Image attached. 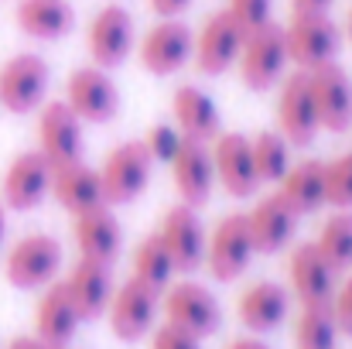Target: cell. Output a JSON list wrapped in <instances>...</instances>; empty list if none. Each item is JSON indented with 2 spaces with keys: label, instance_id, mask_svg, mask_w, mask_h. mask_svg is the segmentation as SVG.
<instances>
[{
  "label": "cell",
  "instance_id": "21",
  "mask_svg": "<svg viewBox=\"0 0 352 349\" xmlns=\"http://www.w3.org/2000/svg\"><path fill=\"white\" fill-rule=\"evenodd\" d=\"M62 284H65V291H69V298H72L82 322L103 319L107 308H110L113 288H117L113 274H110V264H100V260H89V257H79Z\"/></svg>",
  "mask_w": 352,
  "mask_h": 349
},
{
  "label": "cell",
  "instance_id": "15",
  "mask_svg": "<svg viewBox=\"0 0 352 349\" xmlns=\"http://www.w3.org/2000/svg\"><path fill=\"white\" fill-rule=\"evenodd\" d=\"M339 288V271L318 253L315 240L291 246L287 257V291L298 305H329Z\"/></svg>",
  "mask_w": 352,
  "mask_h": 349
},
{
  "label": "cell",
  "instance_id": "26",
  "mask_svg": "<svg viewBox=\"0 0 352 349\" xmlns=\"http://www.w3.org/2000/svg\"><path fill=\"white\" fill-rule=\"evenodd\" d=\"M171 116H175V127H178L182 137L202 140V144H212L219 137V127H223V116H219L216 100L206 89L192 86V83H185V86L175 89V96H171Z\"/></svg>",
  "mask_w": 352,
  "mask_h": 349
},
{
  "label": "cell",
  "instance_id": "32",
  "mask_svg": "<svg viewBox=\"0 0 352 349\" xmlns=\"http://www.w3.org/2000/svg\"><path fill=\"white\" fill-rule=\"evenodd\" d=\"M318 253L339 271H352V209H336L315 236Z\"/></svg>",
  "mask_w": 352,
  "mask_h": 349
},
{
  "label": "cell",
  "instance_id": "17",
  "mask_svg": "<svg viewBox=\"0 0 352 349\" xmlns=\"http://www.w3.org/2000/svg\"><path fill=\"white\" fill-rule=\"evenodd\" d=\"M168 168H171L175 192L185 206L199 209V206L209 202L212 185H216V165H212V147L209 144L182 137V144H178L175 158L168 161Z\"/></svg>",
  "mask_w": 352,
  "mask_h": 349
},
{
  "label": "cell",
  "instance_id": "3",
  "mask_svg": "<svg viewBox=\"0 0 352 349\" xmlns=\"http://www.w3.org/2000/svg\"><path fill=\"white\" fill-rule=\"evenodd\" d=\"M239 76L243 86L253 93H267L284 79L287 69V45H284V28L280 24H263L256 31H246L243 48H239Z\"/></svg>",
  "mask_w": 352,
  "mask_h": 349
},
{
  "label": "cell",
  "instance_id": "1",
  "mask_svg": "<svg viewBox=\"0 0 352 349\" xmlns=\"http://www.w3.org/2000/svg\"><path fill=\"white\" fill-rule=\"evenodd\" d=\"M339 41L342 38H339V28L329 17V10H291V21L284 24L287 62H294L301 72L336 62Z\"/></svg>",
  "mask_w": 352,
  "mask_h": 349
},
{
  "label": "cell",
  "instance_id": "37",
  "mask_svg": "<svg viewBox=\"0 0 352 349\" xmlns=\"http://www.w3.org/2000/svg\"><path fill=\"white\" fill-rule=\"evenodd\" d=\"M151 349H202V339L171 322H161L157 329H151Z\"/></svg>",
  "mask_w": 352,
  "mask_h": 349
},
{
  "label": "cell",
  "instance_id": "14",
  "mask_svg": "<svg viewBox=\"0 0 352 349\" xmlns=\"http://www.w3.org/2000/svg\"><path fill=\"white\" fill-rule=\"evenodd\" d=\"M65 103L82 123H110L120 110V89L100 65H82L65 83Z\"/></svg>",
  "mask_w": 352,
  "mask_h": 349
},
{
  "label": "cell",
  "instance_id": "44",
  "mask_svg": "<svg viewBox=\"0 0 352 349\" xmlns=\"http://www.w3.org/2000/svg\"><path fill=\"white\" fill-rule=\"evenodd\" d=\"M346 34H349V41H352V10H349V21H346Z\"/></svg>",
  "mask_w": 352,
  "mask_h": 349
},
{
  "label": "cell",
  "instance_id": "5",
  "mask_svg": "<svg viewBox=\"0 0 352 349\" xmlns=\"http://www.w3.org/2000/svg\"><path fill=\"white\" fill-rule=\"evenodd\" d=\"M154 171V158L147 151L144 140H123L117 144L100 168V182H103V202L107 206H126L133 199H140V192L147 189Z\"/></svg>",
  "mask_w": 352,
  "mask_h": 349
},
{
  "label": "cell",
  "instance_id": "38",
  "mask_svg": "<svg viewBox=\"0 0 352 349\" xmlns=\"http://www.w3.org/2000/svg\"><path fill=\"white\" fill-rule=\"evenodd\" d=\"M329 308H332V319H336L339 332H342V336H352V271H349V277L336 288Z\"/></svg>",
  "mask_w": 352,
  "mask_h": 349
},
{
  "label": "cell",
  "instance_id": "12",
  "mask_svg": "<svg viewBox=\"0 0 352 349\" xmlns=\"http://www.w3.org/2000/svg\"><path fill=\"white\" fill-rule=\"evenodd\" d=\"M137 45V31H133V17L126 7L120 3H107L103 10H96V17L86 28V48L93 65L100 69H117L126 62V55Z\"/></svg>",
  "mask_w": 352,
  "mask_h": 349
},
{
  "label": "cell",
  "instance_id": "6",
  "mask_svg": "<svg viewBox=\"0 0 352 349\" xmlns=\"http://www.w3.org/2000/svg\"><path fill=\"white\" fill-rule=\"evenodd\" d=\"M157 308H161V291L147 288L144 281H137L133 274L113 288L110 308H107V322L110 332L120 343H140L144 336H151L154 322H157Z\"/></svg>",
  "mask_w": 352,
  "mask_h": 349
},
{
  "label": "cell",
  "instance_id": "11",
  "mask_svg": "<svg viewBox=\"0 0 352 349\" xmlns=\"http://www.w3.org/2000/svg\"><path fill=\"white\" fill-rule=\"evenodd\" d=\"M253 240L246 226V213H230L219 220V226L206 240V267L216 281L230 284L239 274H246L250 260H253Z\"/></svg>",
  "mask_w": 352,
  "mask_h": 349
},
{
  "label": "cell",
  "instance_id": "13",
  "mask_svg": "<svg viewBox=\"0 0 352 349\" xmlns=\"http://www.w3.org/2000/svg\"><path fill=\"white\" fill-rule=\"evenodd\" d=\"M52 195V165L45 161V154L34 147V151H24L17 154L7 171H3V182H0V202L14 213H31L38 209L45 199Z\"/></svg>",
  "mask_w": 352,
  "mask_h": 349
},
{
  "label": "cell",
  "instance_id": "2",
  "mask_svg": "<svg viewBox=\"0 0 352 349\" xmlns=\"http://www.w3.org/2000/svg\"><path fill=\"white\" fill-rule=\"evenodd\" d=\"M161 312H164V322L192 332L195 339H206L212 332H219L223 326V305L219 298L199 284V281H171L164 291H161Z\"/></svg>",
  "mask_w": 352,
  "mask_h": 349
},
{
  "label": "cell",
  "instance_id": "40",
  "mask_svg": "<svg viewBox=\"0 0 352 349\" xmlns=\"http://www.w3.org/2000/svg\"><path fill=\"white\" fill-rule=\"evenodd\" d=\"M7 349H48V346H45V343L31 332V336H14V339L7 343Z\"/></svg>",
  "mask_w": 352,
  "mask_h": 349
},
{
  "label": "cell",
  "instance_id": "20",
  "mask_svg": "<svg viewBox=\"0 0 352 349\" xmlns=\"http://www.w3.org/2000/svg\"><path fill=\"white\" fill-rule=\"evenodd\" d=\"M212 165H216V182L226 189V195L250 199L253 192H260L250 137H243V134H219L212 140Z\"/></svg>",
  "mask_w": 352,
  "mask_h": 349
},
{
  "label": "cell",
  "instance_id": "39",
  "mask_svg": "<svg viewBox=\"0 0 352 349\" xmlns=\"http://www.w3.org/2000/svg\"><path fill=\"white\" fill-rule=\"evenodd\" d=\"M147 3L157 17H182L192 7V0H147Z\"/></svg>",
  "mask_w": 352,
  "mask_h": 349
},
{
  "label": "cell",
  "instance_id": "42",
  "mask_svg": "<svg viewBox=\"0 0 352 349\" xmlns=\"http://www.w3.org/2000/svg\"><path fill=\"white\" fill-rule=\"evenodd\" d=\"M332 0H291V10H329Z\"/></svg>",
  "mask_w": 352,
  "mask_h": 349
},
{
  "label": "cell",
  "instance_id": "41",
  "mask_svg": "<svg viewBox=\"0 0 352 349\" xmlns=\"http://www.w3.org/2000/svg\"><path fill=\"white\" fill-rule=\"evenodd\" d=\"M226 349H274V346H267L260 336H239V339H233Z\"/></svg>",
  "mask_w": 352,
  "mask_h": 349
},
{
  "label": "cell",
  "instance_id": "27",
  "mask_svg": "<svg viewBox=\"0 0 352 349\" xmlns=\"http://www.w3.org/2000/svg\"><path fill=\"white\" fill-rule=\"evenodd\" d=\"M52 195L55 202L79 216L86 209L103 206V182H100V168L86 165V161H72L62 168H52Z\"/></svg>",
  "mask_w": 352,
  "mask_h": 349
},
{
  "label": "cell",
  "instance_id": "31",
  "mask_svg": "<svg viewBox=\"0 0 352 349\" xmlns=\"http://www.w3.org/2000/svg\"><path fill=\"white\" fill-rule=\"evenodd\" d=\"M339 336L329 305H301L294 319V349H336Z\"/></svg>",
  "mask_w": 352,
  "mask_h": 349
},
{
  "label": "cell",
  "instance_id": "35",
  "mask_svg": "<svg viewBox=\"0 0 352 349\" xmlns=\"http://www.w3.org/2000/svg\"><path fill=\"white\" fill-rule=\"evenodd\" d=\"M226 10L243 31H256L274 21V0H230Z\"/></svg>",
  "mask_w": 352,
  "mask_h": 349
},
{
  "label": "cell",
  "instance_id": "25",
  "mask_svg": "<svg viewBox=\"0 0 352 349\" xmlns=\"http://www.w3.org/2000/svg\"><path fill=\"white\" fill-rule=\"evenodd\" d=\"M72 236H76L79 257H89L100 264H113L123 250V226L113 216V206L107 202L72 216Z\"/></svg>",
  "mask_w": 352,
  "mask_h": 349
},
{
  "label": "cell",
  "instance_id": "24",
  "mask_svg": "<svg viewBox=\"0 0 352 349\" xmlns=\"http://www.w3.org/2000/svg\"><path fill=\"white\" fill-rule=\"evenodd\" d=\"M287 312H291V291L277 281H253L250 288H243L236 302V315L243 329H250V336H267L280 329Z\"/></svg>",
  "mask_w": 352,
  "mask_h": 349
},
{
  "label": "cell",
  "instance_id": "9",
  "mask_svg": "<svg viewBox=\"0 0 352 349\" xmlns=\"http://www.w3.org/2000/svg\"><path fill=\"white\" fill-rule=\"evenodd\" d=\"M277 134L291 144V147H308L322 123H318V110H315V100H311V83H308V72H294V76H284L277 83Z\"/></svg>",
  "mask_w": 352,
  "mask_h": 349
},
{
  "label": "cell",
  "instance_id": "30",
  "mask_svg": "<svg viewBox=\"0 0 352 349\" xmlns=\"http://www.w3.org/2000/svg\"><path fill=\"white\" fill-rule=\"evenodd\" d=\"M175 274H178V267H175V260H171V253H168L161 233L144 236L140 246L133 250V277L144 281V284L154 288V291H164V288L175 281Z\"/></svg>",
  "mask_w": 352,
  "mask_h": 349
},
{
  "label": "cell",
  "instance_id": "33",
  "mask_svg": "<svg viewBox=\"0 0 352 349\" xmlns=\"http://www.w3.org/2000/svg\"><path fill=\"white\" fill-rule=\"evenodd\" d=\"M250 147H253V165H256L260 185H277L291 165V144L277 130H260L256 137H250Z\"/></svg>",
  "mask_w": 352,
  "mask_h": 349
},
{
  "label": "cell",
  "instance_id": "19",
  "mask_svg": "<svg viewBox=\"0 0 352 349\" xmlns=\"http://www.w3.org/2000/svg\"><path fill=\"white\" fill-rule=\"evenodd\" d=\"M161 240L178 267V274H192L206 264V230H202V220H199V209L178 202L164 213V223H161Z\"/></svg>",
  "mask_w": 352,
  "mask_h": 349
},
{
  "label": "cell",
  "instance_id": "43",
  "mask_svg": "<svg viewBox=\"0 0 352 349\" xmlns=\"http://www.w3.org/2000/svg\"><path fill=\"white\" fill-rule=\"evenodd\" d=\"M3 233H7V206L0 202V243H3Z\"/></svg>",
  "mask_w": 352,
  "mask_h": 349
},
{
  "label": "cell",
  "instance_id": "4",
  "mask_svg": "<svg viewBox=\"0 0 352 349\" xmlns=\"http://www.w3.org/2000/svg\"><path fill=\"white\" fill-rule=\"evenodd\" d=\"M58 271H62V243L52 233H28L3 257V277L21 291L48 288L58 277Z\"/></svg>",
  "mask_w": 352,
  "mask_h": 349
},
{
  "label": "cell",
  "instance_id": "16",
  "mask_svg": "<svg viewBox=\"0 0 352 349\" xmlns=\"http://www.w3.org/2000/svg\"><path fill=\"white\" fill-rule=\"evenodd\" d=\"M38 151L52 168L82 161V120L69 110L65 100L41 103L38 114Z\"/></svg>",
  "mask_w": 352,
  "mask_h": 349
},
{
  "label": "cell",
  "instance_id": "28",
  "mask_svg": "<svg viewBox=\"0 0 352 349\" xmlns=\"http://www.w3.org/2000/svg\"><path fill=\"white\" fill-rule=\"evenodd\" d=\"M277 195L298 213V216H311L325 206V161L315 158H301L291 161L287 171L277 182Z\"/></svg>",
  "mask_w": 352,
  "mask_h": 349
},
{
  "label": "cell",
  "instance_id": "10",
  "mask_svg": "<svg viewBox=\"0 0 352 349\" xmlns=\"http://www.w3.org/2000/svg\"><path fill=\"white\" fill-rule=\"evenodd\" d=\"M246 31L230 17V10H216L202 21L192 41V62L202 76H223L230 72L239 59Z\"/></svg>",
  "mask_w": 352,
  "mask_h": 349
},
{
  "label": "cell",
  "instance_id": "18",
  "mask_svg": "<svg viewBox=\"0 0 352 349\" xmlns=\"http://www.w3.org/2000/svg\"><path fill=\"white\" fill-rule=\"evenodd\" d=\"M318 123L329 134H346L352 127V79L339 62H325L308 72Z\"/></svg>",
  "mask_w": 352,
  "mask_h": 349
},
{
  "label": "cell",
  "instance_id": "7",
  "mask_svg": "<svg viewBox=\"0 0 352 349\" xmlns=\"http://www.w3.org/2000/svg\"><path fill=\"white\" fill-rule=\"evenodd\" d=\"M48 62L34 52H21L0 65V107L14 116L41 110L48 93Z\"/></svg>",
  "mask_w": 352,
  "mask_h": 349
},
{
  "label": "cell",
  "instance_id": "34",
  "mask_svg": "<svg viewBox=\"0 0 352 349\" xmlns=\"http://www.w3.org/2000/svg\"><path fill=\"white\" fill-rule=\"evenodd\" d=\"M325 206L352 209V151L325 161Z\"/></svg>",
  "mask_w": 352,
  "mask_h": 349
},
{
  "label": "cell",
  "instance_id": "29",
  "mask_svg": "<svg viewBox=\"0 0 352 349\" xmlns=\"http://www.w3.org/2000/svg\"><path fill=\"white\" fill-rule=\"evenodd\" d=\"M14 21L28 38L58 41L76 28V10L69 7V0H21Z\"/></svg>",
  "mask_w": 352,
  "mask_h": 349
},
{
  "label": "cell",
  "instance_id": "36",
  "mask_svg": "<svg viewBox=\"0 0 352 349\" xmlns=\"http://www.w3.org/2000/svg\"><path fill=\"white\" fill-rule=\"evenodd\" d=\"M140 140L147 144V151H151L154 165H168V161L175 158L178 144H182V134H178V127H175V123H154Z\"/></svg>",
  "mask_w": 352,
  "mask_h": 349
},
{
  "label": "cell",
  "instance_id": "23",
  "mask_svg": "<svg viewBox=\"0 0 352 349\" xmlns=\"http://www.w3.org/2000/svg\"><path fill=\"white\" fill-rule=\"evenodd\" d=\"M79 326H82V319H79L65 284L52 281L48 288H41V298L34 305V336L48 349H69Z\"/></svg>",
  "mask_w": 352,
  "mask_h": 349
},
{
  "label": "cell",
  "instance_id": "22",
  "mask_svg": "<svg viewBox=\"0 0 352 349\" xmlns=\"http://www.w3.org/2000/svg\"><path fill=\"white\" fill-rule=\"evenodd\" d=\"M298 213L277 195V192H267L260 195L250 213H246V226H250V240H253V250L256 253H280L298 230Z\"/></svg>",
  "mask_w": 352,
  "mask_h": 349
},
{
  "label": "cell",
  "instance_id": "8",
  "mask_svg": "<svg viewBox=\"0 0 352 349\" xmlns=\"http://www.w3.org/2000/svg\"><path fill=\"white\" fill-rule=\"evenodd\" d=\"M192 41L195 34L182 17H157V24L144 31L137 59L151 76H175L192 62Z\"/></svg>",
  "mask_w": 352,
  "mask_h": 349
}]
</instances>
